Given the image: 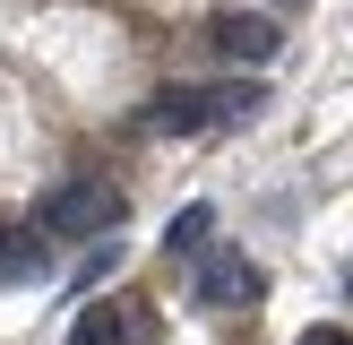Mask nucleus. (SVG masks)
I'll list each match as a JSON object with an SVG mask.
<instances>
[{
    "mask_svg": "<svg viewBox=\"0 0 353 345\" xmlns=\"http://www.w3.org/2000/svg\"><path fill=\"white\" fill-rule=\"evenodd\" d=\"M259 103H268V86H259V78H241V86H216V130H233V121H250Z\"/></svg>",
    "mask_w": 353,
    "mask_h": 345,
    "instance_id": "8",
    "label": "nucleus"
},
{
    "mask_svg": "<svg viewBox=\"0 0 353 345\" xmlns=\"http://www.w3.org/2000/svg\"><path fill=\"white\" fill-rule=\"evenodd\" d=\"M302 345H353V328L345 319H319V328H302Z\"/></svg>",
    "mask_w": 353,
    "mask_h": 345,
    "instance_id": "9",
    "label": "nucleus"
},
{
    "mask_svg": "<svg viewBox=\"0 0 353 345\" xmlns=\"http://www.w3.org/2000/svg\"><path fill=\"white\" fill-rule=\"evenodd\" d=\"M26 276H52V250L34 233H0V285H26Z\"/></svg>",
    "mask_w": 353,
    "mask_h": 345,
    "instance_id": "5",
    "label": "nucleus"
},
{
    "mask_svg": "<svg viewBox=\"0 0 353 345\" xmlns=\"http://www.w3.org/2000/svg\"><path fill=\"white\" fill-rule=\"evenodd\" d=\"M207 233H216V207L190 199L181 216H172V233H164V241H172V259H199V250H207Z\"/></svg>",
    "mask_w": 353,
    "mask_h": 345,
    "instance_id": "7",
    "label": "nucleus"
},
{
    "mask_svg": "<svg viewBox=\"0 0 353 345\" xmlns=\"http://www.w3.org/2000/svg\"><path fill=\"white\" fill-rule=\"evenodd\" d=\"M259 293H268V276L250 259H207V276H199V302H259Z\"/></svg>",
    "mask_w": 353,
    "mask_h": 345,
    "instance_id": "4",
    "label": "nucleus"
},
{
    "mask_svg": "<svg viewBox=\"0 0 353 345\" xmlns=\"http://www.w3.org/2000/svg\"><path fill=\"white\" fill-rule=\"evenodd\" d=\"M147 130H164V138L216 130V95H199V86H164V95L147 103Z\"/></svg>",
    "mask_w": 353,
    "mask_h": 345,
    "instance_id": "3",
    "label": "nucleus"
},
{
    "mask_svg": "<svg viewBox=\"0 0 353 345\" xmlns=\"http://www.w3.org/2000/svg\"><path fill=\"white\" fill-rule=\"evenodd\" d=\"M207 43L224 52V61H276V43H285V26L259 9H216L207 17Z\"/></svg>",
    "mask_w": 353,
    "mask_h": 345,
    "instance_id": "2",
    "label": "nucleus"
},
{
    "mask_svg": "<svg viewBox=\"0 0 353 345\" xmlns=\"http://www.w3.org/2000/svg\"><path fill=\"white\" fill-rule=\"evenodd\" d=\"M69 345H130V328H121V302H86L78 319H69Z\"/></svg>",
    "mask_w": 353,
    "mask_h": 345,
    "instance_id": "6",
    "label": "nucleus"
},
{
    "mask_svg": "<svg viewBox=\"0 0 353 345\" xmlns=\"http://www.w3.org/2000/svg\"><path fill=\"white\" fill-rule=\"evenodd\" d=\"M276 9H293V0H276Z\"/></svg>",
    "mask_w": 353,
    "mask_h": 345,
    "instance_id": "11",
    "label": "nucleus"
},
{
    "mask_svg": "<svg viewBox=\"0 0 353 345\" xmlns=\"http://www.w3.org/2000/svg\"><path fill=\"white\" fill-rule=\"evenodd\" d=\"M345 293H353V259H345Z\"/></svg>",
    "mask_w": 353,
    "mask_h": 345,
    "instance_id": "10",
    "label": "nucleus"
},
{
    "mask_svg": "<svg viewBox=\"0 0 353 345\" xmlns=\"http://www.w3.org/2000/svg\"><path fill=\"white\" fill-rule=\"evenodd\" d=\"M34 224H43L52 241H95L121 224V190L112 181H61L43 207H34Z\"/></svg>",
    "mask_w": 353,
    "mask_h": 345,
    "instance_id": "1",
    "label": "nucleus"
}]
</instances>
